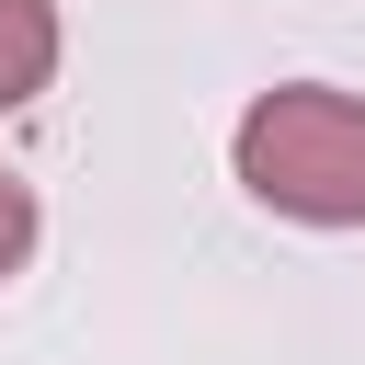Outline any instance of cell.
Masks as SVG:
<instances>
[{
	"mask_svg": "<svg viewBox=\"0 0 365 365\" xmlns=\"http://www.w3.org/2000/svg\"><path fill=\"white\" fill-rule=\"evenodd\" d=\"M240 182L274 205V217H308V228H365V103L354 91H319V80H285L240 114Z\"/></svg>",
	"mask_w": 365,
	"mask_h": 365,
	"instance_id": "1",
	"label": "cell"
},
{
	"mask_svg": "<svg viewBox=\"0 0 365 365\" xmlns=\"http://www.w3.org/2000/svg\"><path fill=\"white\" fill-rule=\"evenodd\" d=\"M23 251H34V194L0 171V274H23Z\"/></svg>",
	"mask_w": 365,
	"mask_h": 365,
	"instance_id": "3",
	"label": "cell"
},
{
	"mask_svg": "<svg viewBox=\"0 0 365 365\" xmlns=\"http://www.w3.org/2000/svg\"><path fill=\"white\" fill-rule=\"evenodd\" d=\"M46 68H57V11H46V0H0V114L34 103Z\"/></svg>",
	"mask_w": 365,
	"mask_h": 365,
	"instance_id": "2",
	"label": "cell"
}]
</instances>
